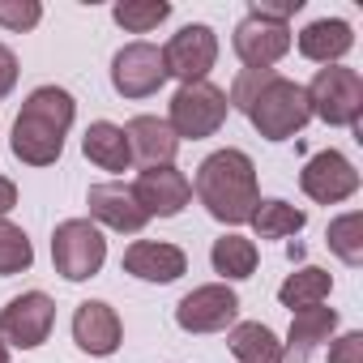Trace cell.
I'll return each mask as SVG.
<instances>
[{
	"mask_svg": "<svg viewBox=\"0 0 363 363\" xmlns=\"http://www.w3.org/2000/svg\"><path fill=\"white\" fill-rule=\"evenodd\" d=\"M227 103L240 107L265 141H286V137L303 133V124L312 120L303 86L274 73V69H244L235 77Z\"/></svg>",
	"mask_w": 363,
	"mask_h": 363,
	"instance_id": "1",
	"label": "cell"
},
{
	"mask_svg": "<svg viewBox=\"0 0 363 363\" xmlns=\"http://www.w3.org/2000/svg\"><path fill=\"white\" fill-rule=\"evenodd\" d=\"M77 103L69 90L60 86H39L30 90V99L22 103L18 120H13V158H22L26 167H52L65 150V137L73 128Z\"/></svg>",
	"mask_w": 363,
	"mask_h": 363,
	"instance_id": "2",
	"label": "cell"
},
{
	"mask_svg": "<svg viewBox=\"0 0 363 363\" xmlns=\"http://www.w3.org/2000/svg\"><path fill=\"white\" fill-rule=\"evenodd\" d=\"M197 201L210 210V218L240 227L252 218L261 193H257V167L244 150H214L197 167Z\"/></svg>",
	"mask_w": 363,
	"mask_h": 363,
	"instance_id": "3",
	"label": "cell"
},
{
	"mask_svg": "<svg viewBox=\"0 0 363 363\" xmlns=\"http://www.w3.org/2000/svg\"><path fill=\"white\" fill-rule=\"evenodd\" d=\"M308 107L316 120L333 124V128H359V111H363V77L346 65H325L316 69L312 86H303Z\"/></svg>",
	"mask_w": 363,
	"mask_h": 363,
	"instance_id": "4",
	"label": "cell"
},
{
	"mask_svg": "<svg viewBox=\"0 0 363 363\" xmlns=\"http://www.w3.org/2000/svg\"><path fill=\"white\" fill-rule=\"evenodd\" d=\"M231 103H227V90H218L214 82H193V86H179L175 99H171V111H167V124L179 141H201V137H214L227 120Z\"/></svg>",
	"mask_w": 363,
	"mask_h": 363,
	"instance_id": "5",
	"label": "cell"
},
{
	"mask_svg": "<svg viewBox=\"0 0 363 363\" xmlns=\"http://www.w3.org/2000/svg\"><path fill=\"white\" fill-rule=\"evenodd\" d=\"M107 261V240L90 218H65L52 235V265L69 282H86L103 269Z\"/></svg>",
	"mask_w": 363,
	"mask_h": 363,
	"instance_id": "6",
	"label": "cell"
},
{
	"mask_svg": "<svg viewBox=\"0 0 363 363\" xmlns=\"http://www.w3.org/2000/svg\"><path fill=\"white\" fill-rule=\"evenodd\" d=\"M214 60H218V35H214L206 22H189L179 35H171L167 48H162V69H167V77H179L184 86L206 82L210 69H214Z\"/></svg>",
	"mask_w": 363,
	"mask_h": 363,
	"instance_id": "7",
	"label": "cell"
},
{
	"mask_svg": "<svg viewBox=\"0 0 363 363\" xmlns=\"http://www.w3.org/2000/svg\"><path fill=\"white\" fill-rule=\"evenodd\" d=\"M235 316H240V295L227 282H206L175 303V325L184 333H218L235 325Z\"/></svg>",
	"mask_w": 363,
	"mask_h": 363,
	"instance_id": "8",
	"label": "cell"
},
{
	"mask_svg": "<svg viewBox=\"0 0 363 363\" xmlns=\"http://www.w3.org/2000/svg\"><path fill=\"white\" fill-rule=\"evenodd\" d=\"M52 325H56V303L43 291H26V295H18V299H9L5 308H0V333H5V346H18V350L43 346Z\"/></svg>",
	"mask_w": 363,
	"mask_h": 363,
	"instance_id": "9",
	"label": "cell"
},
{
	"mask_svg": "<svg viewBox=\"0 0 363 363\" xmlns=\"http://www.w3.org/2000/svg\"><path fill=\"white\" fill-rule=\"evenodd\" d=\"M299 189H303L316 206H337V201H346V197L359 193V171H354V162H350L346 154L320 150V154H312V158L303 162Z\"/></svg>",
	"mask_w": 363,
	"mask_h": 363,
	"instance_id": "10",
	"label": "cell"
},
{
	"mask_svg": "<svg viewBox=\"0 0 363 363\" xmlns=\"http://www.w3.org/2000/svg\"><path fill=\"white\" fill-rule=\"evenodd\" d=\"M162 82H167V69H162V52L154 43H128L116 52L111 86L120 99H150L162 90Z\"/></svg>",
	"mask_w": 363,
	"mask_h": 363,
	"instance_id": "11",
	"label": "cell"
},
{
	"mask_svg": "<svg viewBox=\"0 0 363 363\" xmlns=\"http://www.w3.org/2000/svg\"><path fill=\"white\" fill-rule=\"evenodd\" d=\"M133 197L145 210V218H175L179 210L193 201V184H189V175L179 171L175 162L145 167L137 175V184H133Z\"/></svg>",
	"mask_w": 363,
	"mask_h": 363,
	"instance_id": "12",
	"label": "cell"
},
{
	"mask_svg": "<svg viewBox=\"0 0 363 363\" xmlns=\"http://www.w3.org/2000/svg\"><path fill=\"white\" fill-rule=\"evenodd\" d=\"M231 43H235V56L244 60V69H274V65L291 52V26L248 13V18L235 26Z\"/></svg>",
	"mask_w": 363,
	"mask_h": 363,
	"instance_id": "13",
	"label": "cell"
},
{
	"mask_svg": "<svg viewBox=\"0 0 363 363\" xmlns=\"http://www.w3.org/2000/svg\"><path fill=\"white\" fill-rule=\"evenodd\" d=\"M120 337H124V329H120V316H116L111 303H103V299L77 303V312H73V342L86 354H116Z\"/></svg>",
	"mask_w": 363,
	"mask_h": 363,
	"instance_id": "14",
	"label": "cell"
},
{
	"mask_svg": "<svg viewBox=\"0 0 363 363\" xmlns=\"http://www.w3.org/2000/svg\"><path fill=\"white\" fill-rule=\"evenodd\" d=\"M124 269L141 282H175L179 274H189V257L162 240H137L124 248Z\"/></svg>",
	"mask_w": 363,
	"mask_h": 363,
	"instance_id": "15",
	"label": "cell"
},
{
	"mask_svg": "<svg viewBox=\"0 0 363 363\" xmlns=\"http://www.w3.org/2000/svg\"><path fill=\"white\" fill-rule=\"evenodd\" d=\"M86 206H90V218L94 223H103L111 231H124V235H137L150 223L145 210L137 206L133 189H124V184H94L90 197H86Z\"/></svg>",
	"mask_w": 363,
	"mask_h": 363,
	"instance_id": "16",
	"label": "cell"
},
{
	"mask_svg": "<svg viewBox=\"0 0 363 363\" xmlns=\"http://www.w3.org/2000/svg\"><path fill=\"white\" fill-rule=\"evenodd\" d=\"M124 137H128V154L141 158V167H167L179 150V137L158 116H133L124 124Z\"/></svg>",
	"mask_w": 363,
	"mask_h": 363,
	"instance_id": "17",
	"label": "cell"
},
{
	"mask_svg": "<svg viewBox=\"0 0 363 363\" xmlns=\"http://www.w3.org/2000/svg\"><path fill=\"white\" fill-rule=\"evenodd\" d=\"M333 329H337V312H333V308H325V303L299 308V312L291 316V333H286V342H282V359H286V363H308L312 350H316L320 342H329Z\"/></svg>",
	"mask_w": 363,
	"mask_h": 363,
	"instance_id": "18",
	"label": "cell"
},
{
	"mask_svg": "<svg viewBox=\"0 0 363 363\" xmlns=\"http://www.w3.org/2000/svg\"><path fill=\"white\" fill-rule=\"evenodd\" d=\"M350 48H354V30L342 18H320L299 30V56L312 65H337Z\"/></svg>",
	"mask_w": 363,
	"mask_h": 363,
	"instance_id": "19",
	"label": "cell"
},
{
	"mask_svg": "<svg viewBox=\"0 0 363 363\" xmlns=\"http://www.w3.org/2000/svg\"><path fill=\"white\" fill-rule=\"evenodd\" d=\"M82 150H86V158H90L94 167H103V171H128V162H133L128 137H124V128L111 124V120H94V124L86 128V137H82Z\"/></svg>",
	"mask_w": 363,
	"mask_h": 363,
	"instance_id": "20",
	"label": "cell"
},
{
	"mask_svg": "<svg viewBox=\"0 0 363 363\" xmlns=\"http://www.w3.org/2000/svg\"><path fill=\"white\" fill-rule=\"evenodd\" d=\"M231 354L240 359V363H282V342H278V333L269 329V325H261V320H240V325H231Z\"/></svg>",
	"mask_w": 363,
	"mask_h": 363,
	"instance_id": "21",
	"label": "cell"
},
{
	"mask_svg": "<svg viewBox=\"0 0 363 363\" xmlns=\"http://www.w3.org/2000/svg\"><path fill=\"white\" fill-rule=\"evenodd\" d=\"M329 291H333V278H329L325 269H316V265H303V269L286 274V282L278 286V299H282V308L299 312V308H316V303H325Z\"/></svg>",
	"mask_w": 363,
	"mask_h": 363,
	"instance_id": "22",
	"label": "cell"
},
{
	"mask_svg": "<svg viewBox=\"0 0 363 363\" xmlns=\"http://www.w3.org/2000/svg\"><path fill=\"white\" fill-rule=\"evenodd\" d=\"M248 223H252L257 240H286V235L303 231L308 214L295 210V206H286V201H278V197H265V201H257V210H252Z\"/></svg>",
	"mask_w": 363,
	"mask_h": 363,
	"instance_id": "23",
	"label": "cell"
},
{
	"mask_svg": "<svg viewBox=\"0 0 363 363\" xmlns=\"http://www.w3.org/2000/svg\"><path fill=\"white\" fill-rule=\"evenodd\" d=\"M210 265H214V274H223V282L252 278L257 274V244L244 235H223L210 248Z\"/></svg>",
	"mask_w": 363,
	"mask_h": 363,
	"instance_id": "24",
	"label": "cell"
},
{
	"mask_svg": "<svg viewBox=\"0 0 363 363\" xmlns=\"http://www.w3.org/2000/svg\"><path fill=\"white\" fill-rule=\"evenodd\" d=\"M111 18L128 35H150V30H158L171 18V5L167 0H120V5L111 9Z\"/></svg>",
	"mask_w": 363,
	"mask_h": 363,
	"instance_id": "25",
	"label": "cell"
},
{
	"mask_svg": "<svg viewBox=\"0 0 363 363\" xmlns=\"http://www.w3.org/2000/svg\"><path fill=\"white\" fill-rule=\"evenodd\" d=\"M35 265V248H30V235L9 223V218H0V278H9V274H26Z\"/></svg>",
	"mask_w": 363,
	"mask_h": 363,
	"instance_id": "26",
	"label": "cell"
},
{
	"mask_svg": "<svg viewBox=\"0 0 363 363\" xmlns=\"http://www.w3.org/2000/svg\"><path fill=\"white\" fill-rule=\"evenodd\" d=\"M325 244H329L346 265H363V214L350 210V214L333 218L329 231H325Z\"/></svg>",
	"mask_w": 363,
	"mask_h": 363,
	"instance_id": "27",
	"label": "cell"
},
{
	"mask_svg": "<svg viewBox=\"0 0 363 363\" xmlns=\"http://www.w3.org/2000/svg\"><path fill=\"white\" fill-rule=\"evenodd\" d=\"M43 18V5L39 0H0V26L5 30H35Z\"/></svg>",
	"mask_w": 363,
	"mask_h": 363,
	"instance_id": "28",
	"label": "cell"
},
{
	"mask_svg": "<svg viewBox=\"0 0 363 363\" xmlns=\"http://www.w3.org/2000/svg\"><path fill=\"white\" fill-rule=\"evenodd\" d=\"M329 363H363V333L350 329L329 346Z\"/></svg>",
	"mask_w": 363,
	"mask_h": 363,
	"instance_id": "29",
	"label": "cell"
},
{
	"mask_svg": "<svg viewBox=\"0 0 363 363\" xmlns=\"http://www.w3.org/2000/svg\"><path fill=\"white\" fill-rule=\"evenodd\" d=\"M13 86H18V56L0 43V99H5Z\"/></svg>",
	"mask_w": 363,
	"mask_h": 363,
	"instance_id": "30",
	"label": "cell"
},
{
	"mask_svg": "<svg viewBox=\"0 0 363 363\" xmlns=\"http://www.w3.org/2000/svg\"><path fill=\"white\" fill-rule=\"evenodd\" d=\"M13 206H18V184H13L9 175H0V218H5Z\"/></svg>",
	"mask_w": 363,
	"mask_h": 363,
	"instance_id": "31",
	"label": "cell"
},
{
	"mask_svg": "<svg viewBox=\"0 0 363 363\" xmlns=\"http://www.w3.org/2000/svg\"><path fill=\"white\" fill-rule=\"evenodd\" d=\"M0 363H9V346H5V337H0Z\"/></svg>",
	"mask_w": 363,
	"mask_h": 363,
	"instance_id": "32",
	"label": "cell"
}]
</instances>
